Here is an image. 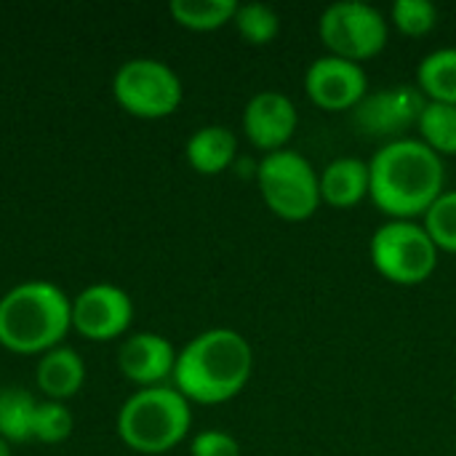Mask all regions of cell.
<instances>
[{"instance_id":"6da1fadb","label":"cell","mask_w":456,"mask_h":456,"mask_svg":"<svg viewBox=\"0 0 456 456\" xmlns=\"http://www.w3.org/2000/svg\"><path fill=\"white\" fill-rule=\"evenodd\" d=\"M371 200L390 219H417L444 195V158L422 139L382 144L369 160Z\"/></svg>"},{"instance_id":"7a4b0ae2","label":"cell","mask_w":456,"mask_h":456,"mask_svg":"<svg viewBox=\"0 0 456 456\" xmlns=\"http://www.w3.org/2000/svg\"><path fill=\"white\" fill-rule=\"evenodd\" d=\"M254 371V350L235 329H208L176 355L174 387L200 406H219L243 393Z\"/></svg>"},{"instance_id":"3957f363","label":"cell","mask_w":456,"mask_h":456,"mask_svg":"<svg viewBox=\"0 0 456 456\" xmlns=\"http://www.w3.org/2000/svg\"><path fill=\"white\" fill-rule=\"evenodd\" d=\"M72 329V299L51 281H24L0 297V347L43 355Z\"/></svg>"},{"instance_id":"277c9868","label":"cell","mask_w":456,"mask_h":456,"mask_svg":"<svg viewBox=\"0 0 456 456\" xmlns=\"http://www.w3.org/2000/svg\"><path fill=\"white\" fill-rule=\"evenodd\" d=\"M192 428L190 401L168 385L136 390L118 411V438L136 454L158 456L176 449Z\"/></svg>"},{"instance_id":"5b68a950","label":"cell","mask_w":456,"mask_h":456,"mask_svg":"<svg viewBox=\"0 0 456 456\" xmlns=\"http://www.w3.org/2000/svg\"><path fill=\"white\" fill-rule=\"evenodd\" d=\"M256 184L267 208L286 222H305L321 206V179L297 150L267 152L256 163Z\"/></svg>"},{"instance_id":"8992f818","label":"cell","mask_w":456,"mask_h":456,"mask_svg":"<svg viewBox=\"0 0 456 456\" xmlns=\"http://www.w3.org/2000/svg\"><path fill=\"white\" fill-rule=\"evenodd\" d=\"M371 262L398 286H419L438 267V248L417 219H390L371 235Z\"/></svg>"},{"instance_id":"52a82bcc","label":"cell","mask_w":456,"mask_h":456,"mask_svg":"<svg viewBox=\"0 0 456 456\" xmlns=\"http://www.w3.org/2000/svg\"><path fill=\"white\" fill-rule=\"evenodd\" d=\"M112 96L123 112L142 120H158L179 110L184 88L166 61L136 56L118 67L112 77Z\"/></svg>"},{"instance_id":"ba28073f","label":"cell","mask_w":456,"mask_h":456,"mask_svg":"<svg viewBox=\"0 0 456 456\" xmlns=\"http://www.w3.org/2000/svg\"><path fill=\"white\" fill-rule=\"evenodd\" d=\"M318 35L329 53L361 64L387 45L390 21L379 8L363 0H337L323 8L318 19Z\"/></svg>"},{"instance_id":"9c48e42d","label":"cell","mask_w":456,"mask_h":456,"mask_svg":"<svg viewBox=\"0 0 456 456\" xmlns=\"http://www.w3.org/2000/svg\"><path fill=\"white\" fill-rule=\"evenodd\" d=\"M425 104H428V96L419 88L409 83H398L393 88L369 94L353 110V120L363 136L395 142V139H403V134L411 126H417Z\"/></svg>"},{"instance_id":"30bf717a","label":"cell","mask_w":456,"mask_h":456,"mask_svg":"<svg viewBox=\"0 0 456 456\" xmlns=\"http://www.w3.org/2000/svg\"><path fill=\"white\" fill-rule=\"evenodd\" d=\"M134 302L115 283H91L72 299V329L91 342H110L128 331Z\"/></svg>"},{"instance_id":"8fae6325","label":"cell","mask_w":456,"mask_h":456,"mask_svg":"<svg viewBox=\"0 0 456 456\" xmlns=\"http://www.w3.org/2000/svg\"><path fill=\"white\" fill-rule=\"evenodd\" d=\"M305 88L321 110L345 112L355 110L369 96V75L363 64L326 53L307 67Z\"/></svg>"},{"instance_id":"7c38bea8","label":"cell","mask_w":456,"mask_h":456,"mask_svg":"<svg viewBox=\"0 0 456 456\" xmlns=\"http://www.w3.org/2000/svg\"><path fill=\"white\" fill-rule=\"evenodd\" d=\"M297 123V107L281 91H259L243 110V134L256 150H265V155L283 150L294 136Z\"/></svg>"},{"instance_id":"4fadbf2b","label":"cell","mask_w":456,"mask_h":456,"mask_svg":"<svg viewBox=\"0 0 456 456\" xmlns=\"http://www.w3.org/2000/svg\"><path fill=\"white\" fill-rule=\"evenodd\" d=\"M176 350L174 345L152 331H142L128 337L118 350V369L120 374L142 387H160L163 382L174 379L176 369Z\"/></svg>"},{"instance_id":"5bb4252c","label":"cell","mask_w":456,"mask_h":456,"mask_svg":"<svg viewBox=\"0 0 456 456\" xmlns=\"http://www.w3.org/2000/svg\"><path fill=\"white\" fill-rule=\"evenodd\" d=\"M86 382V363L77 350L59 345L40 355L35 366V385L45 395V401L64 403L67 398L77 395Z\"/></svg>"},{"instance_id":"9a60e30c","label":"cell","mask_w":456,"mask_h":456,"mask_svg":"<svg viewBox=\"0 0 456 456\" xmlns=\"http://www.w3.org/2000/svg\"><path fill=\"white\" fill-rule=\"evenodd\" d=\"M318 179L321 203H329L334 208L358 206L363 198H369L371 190L369 163H363L361 158H337L318 174Z\"/></svg>"},{"instance_id":"2e32d148","label":"cell","mask_w":456,"mask_h":456,"mask_svg":"<svg viewBox=\"0 0 456 456\" xmlns=\"http://www.w3.org/2000/svg\"><path fill=\"white\" fill-rule=\"evenodd\" d=\"M184 155L198 174L216 176L235 163L238 136L227 126H203L187 139Z\"/></svg>"},{"instance_id":"e0dca14e","label":"cell","mask_w":456,"mask_h":456,"mask_svg":"<svg viewBox=\"0 0 456 456\" xmlns=\"http://www.w3.org/2000/svg\"><path fill=\"white\" fill-rule=\"evenodd\" d=\"M417 86L430 102L456 104V45L436 48L419 61Z\"/></svg>"},{"instance_id":"ac0fdd59","label":"cell","mask_w":456,"mask_h":456,"mask_svg":"<svg viewBox=\"0 0 456 456\" xmlns=\"http://www.w3.org/2000/svg\"><path fill=\"white\" fill-rule=\"evenodd\" d=\"M40 401L16 385L0 387V438L8 444H27L32 441L35 411Z\"/></svg>"},{"instance_id":"d6986e66","label":"cell","mask_w":456,"mask_h":456,"mask_svg":"<svg viewBox=\"0 0 456 456\" xmlns=\"http://www.w3.org/2000/svg\"><path fill=\"white\" fill-rule=\"evenodd\" d=\"M235 0H171L168 13L179 27L192 32H211L235 19Z\"/></svg>"},{"instance_id":"ffe728a7","label":"cell","mask_w":456,"mask_h":456,"mask_svg":"<svg viewBox=\"0 0 456 456\" xmlns=\"http://www.w3.org/2000/svg\"><path fill=\"white\" fill-rule=\"evenodd\" d=\"M417 128L422 134V142L430 150H436L441 158L456 155V104L428 99V104L417 120Z\"/></svg>"},{"instance_id":"44dd1931","label":"cell","mask_w":456,"mask_h":456,"mask_svg":"<svg viewBox=\"0 0 456 456\" xmlns=\"http://www.w3.org/2000/svg\"><path fill=\"white\" fill-rule=\"evenodd\" d=\"M232 24L238 29V35L251 45H267L281 32V16L267 3H243V5H238Z\"/></svg>"},{"instance_id":"7402d4cb","label":"cell","mask_w":456,"mask_h":456,"mask_svg":"<svg viewBox=\"0 0 456 456\" xmlns=\"http://www.w3.org/2000/svg\"><path fill=\"white\" fill-rule=\"evenodd\" d=\"M422 227L433 238L438 251L456 254V190H444V195L422 216Z\"/></svg>"},{"instance_id":"603a6c76","label":"cell","mask_w":456,"mask_h":456,"mask_svg":"<svg viewBox=\"0 0 456 456\" xmlns=\"http://www.w3.org/2000/svg\"><path fill=\"white\" fill-rule=\"evenodd\" d=\"M75 419L72 411L59 403V401H40L35 411V425H32V441H40L45 446L61 444L72 436Z\"/></svg>"},{"instance_id":"cb8c5ba5","label":"cell","mask_w":456,"mask_h":456,"mask_svg":"<svg viewBox=\"0 0 456 456\" xmlns=\"http://www.w3.org/2000/svg\"><path fill=\"white\" fill-rule=\"evenodd\" d=\"M393 24L403 32V35H428L436 21H438V8L430 0H395L393 3Z\"/></svg>"},{"instance_id":"d4e9b609","label":"cell","mask_w":456,"mask_h":456,"mask_svg":"<svg viewBox=\"0 0 456 456\" xmlns=\"http://www.w3.org/2000/svg\"><path fill=\"white\" fill-rule=\"evenodd\" d=\"M192 456H240V444L224 430H203L190 444Z\"/></svg>"},{"instance_id":"484cf974","label":"cell","mask_w":456,"mask_h":456,"mask_svg":"<svg viewBox=\"0 0 456 456\" xmlns=\"http://www.w3.org/2000/svg\"><path fill=\"white\" fill-rule=\"evenodd\" d=\"M0 456H13L11 454V444L5 438H0Z\"/></svg>"}]
</instances>
